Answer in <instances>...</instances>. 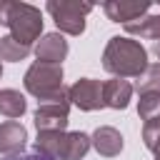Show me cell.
I'll use <instances>...</instances> for the list:
<instances>
[{
  "instance_id": "cell-13",
  "label": "cell",
  "mask_w": 160,
  "mask_h": 160,
  "mask_svg": "<svg viewBox=\"0 0 160 160\" xmlns=\"http://www.w3.org/2000/svg\"><path fill=\"white\" fill-rule=\"evenodd\" d=\"M125 32L135 35V38L155 40V45H160V15H145V18L135 20V22H128Z\"/></svg>"
},
{
  "instance_id": "cell-2",
  "label": "cell",
  "mask_w": 160,
  "mask_h": 160,
  "mask_svg": "<svg viewBox=\"0 0 160 160\" xmlns=\"http://www.w3.org/2000/svg\"><path fill=\"white\" fill-rule=\"evenodd\" d=\"M0 25L10 28V38L30 48L42 32V12L28 2L0 0Z\"/></svg>"
},
{
  "instance_id": "cell-14",
  "label": "cell",
  "mask_w": 160,
  "mask_h": 160,
  "mask_svg": "<svg viewBox=\"0 0 160 160\" xmlns=\"http://www.w3.org/2000/svg\"><path fill=\"white\" fill-rule=\"evenodd\" d=\"M90 135L75 130V132H65V145H62V160H82L90 150Z\"/></svg>"
},
{
  "instance_id": "cell-1",
  "label": "cell",
  "mask_w": 160,
  "mask_h": 160,
  "mask_svg": "<svg viewBox=\"0 0 160 160\" xmlns=\"http://www.w3.org/2000/svg\"><path fill=\"white\" fill-rule=\"evenodd\" d=\"M102 68L115 78H138L148 68V50L130 38H110L102 52Z\"/></svg>"
},
{
  "instance_id": "cell-6",
  "label": "cell",
  "mask_w": 160,
  "mask_h": 160,
  "mask_svg": "<svg viewBox=\"0 0 160 160\" xmlns=\"http://www.w3.org/2000/svg\"><path fill=\"white\" fill-rule=\"evenodd\" d=\"M68 102L80 110H100L102 108V82L92 78H80L68 88Z\"/></svg>"
},
{
  "instance_id": "cell-11",
  "label": "cell",
  "mask_w": 160,
  "mask_h": 160,
  "mask_svg": "<svg viewBox=\"0 0 160 160\" xmlns=\"http://www.w3.org/2000/svg\"><path fill=\"white\" fill-rule=\"evenodd\" d=\"M90 145H92L102 158H115V155H120V150H122V135H120L115 128L102 125V128H98V130L90 135Z\"/></svg>"
},
{
  "instance_id": "cell-8",
  "label": "cell",
  "mask_w": 160,
  "mask_h": 160,
  "mask_svg": "<svg viewBox=\"0 0 160 160\" xmlns=\"http://www.w3.org/2000/svg\"><path fill=\"white\" fill-rule=\"evenodd\" d=\"M35 55L40 62H52L60 65L68 58V40L60 32H48L35 42Z\"/></svg>"
},
{
  "instance_id": "cell-20",
  "label": "cell",
  "mask_w": 160,
  "mask_h": 160,
  "mask_svg": "<svg viewBox=\"0 0 160 160\" xmlns=\"http://www.w3.org/2000/svg\"><path fill=\"white\" fill-rule=\"evenodd\" d=\"M5 160H50V158H45V155H40V152H20V155H10V158H5Z\"/></svg>"
},
{
  "instance_id": "cell-15",
  "label": "cell",
  "mask_w": 160,
  "mask_h": 160,
  "mask_svg": "<svg viewBox=\"0 0 160 160\" xmlns=\"http://www.w3.org/2000/svg\"><path fill=\"white\" fill-rule=\"evenodd\" d=\"M28 110V102H25V98L18 92V90H12V88H5V90H0V112L5 115V118H20L22 112Z\"/></svg>"
},
{
  "instance_id": "cell-16",
  "label": "cell",
  "mask_w": 160,
  "mask_h": 160,
  "mask_svg": "<svg viewBox=\"0 0 160 160\" xmlns=\"http://www.w3.org/2000/svg\"><path fill=\"white\" fill-rule=\"evenodd\" d=\"M135 90H138L140 95L160 92V62H148V68L142 70V75H138Z\"/></svg>"
},
{
  "instance_id": "cell-17",
  "label": "cell",
  "mask_w": 160,
  "mask_h": 160,
  "mask_svg": "<svg viewBox=\"0 0 160 160\" xmlns=\"http://www.w3.org/2000/svg\"><path fill=\"white\" fill-rule=\"evenodd\" d=\"M30 55V48L18 42L15 38L5 35L0 38V60H8V62H18V60H25Z\"/></svg>"
},
{
  "instance_id": "cell-4",
  "label": "cell",
  "mask_w": 160,
  "mask_h": 160,
  "mask_svg": "<svg viewBox=\"0 0 160 160\" xmlns=\"http://www.w3.org/2000/svg\"><path fill=\"white\" fill-rule=\"evenodd\" d=\"M45 8L52 15L58 30L68 35H80L85 30V15L92 10L90 2H80V0H48Z\"/></svg>"
},
{
  "instance_id": "cell-5",
  "label": "cell",
  "mask_w": 160,
  "mask_h": 160,
  "mask_svg": "<svg viewBox=\"0 0 160 160\" xmlns=\"http://www.w3.org/2000/svg\"><path fill=\"white\" fill-rule=\"evenodd\" d=\"M32 118H35L38 132H65L70 122V102L68 100L40 102Z\"/></svg>"
},
{
  "instance_id": "cell-18",
  "label": "cell",
  "mask_w": 160,
  "mask_h": 160,
  "mask_svg": "<svg viewBox=\"0 0 160 160\" xmlns=\"http://www.w3.org/2000/svg\"><path fill=\"white\" fill-rule=\"evenodd\" d=\"M138 115H140V120H145V122L160 120V92L140 95V100H138Z\"/></svg>"
},
{
  "instance_id": "cell-10",
  "label": "cell",
  "mask_w": 160,
  "mask_h": 160,
  "mask_svg": "<svg viewBox=\"0 0 160 160\" xmlns=\"http://www.w3.org/2000/svg\"><path fill=\"white\" fill-rule=\"evenodd\" d=\"M132 98V85L122 78H112L102 82V105L112 110H125Z\"/></svg>"
},
{
  "instance_id": "cell-21",
  "label": "cell",
  "mask_w": 160,
  "mask_h": 160,
  "mask_svg": "<svg viewBox=\"0 0 160 160\" xmlns=\"http://www.w3.org/2000/svg\"><path fill=\"white\" fill-rule=\"evenodd\" d=\"M152 152H155V160H160V142L155 145V150H152Z\"/></svg>"
},
{
  "instance_id": "cell-22",
  "label": "cell",
  "mask_w": 160,
  "mask_h": 160,
  "mask_svg": "<svg viewBox=\"0 0 160 160\" xmlns=\"http://www.w3.org/2000/svg\"><path fill=\"white\" fill-rule=\"evenodd\" d=\"M152 52H155V55H158V60H160V45H155V48H152Z\"/></svg>"
},
{
  "instance_id": "cell-3",
  "label": "cell",
  "mask_w": 160,
  "mask_h": 160,
  "mask_svg": "<svg viewBox=\"0 0 160 160\" xmlns=\"http://www.w3.org/2000/svg\"><path fill=\"white\" fill-rule=\"evenodd\" d=\"M25 90L42 102L68 100V90L62 88V65L52 62H32L25 72Z\"/></svg>"
},
{
  "instance_id": "cell-9",
  "label": "cell",
  "mask_w": 160,
  "mask_h": 160,
  "mask_svg": "<svg viewBox=\"0 0 160 160\" xmlns=\"http://www.w3.org/2000/svg\"><path fill=\"white\" fill-rule=\"evenodd\" d=\"M28 142V130L18 120H8L0 125V152L2 155H20Z\"/></svg>"
},
{
  "instance_id": "cell-23",
  "label": "cell",
  "mask_w": 160,
  "mask_h": 160,
  "mask_svg": "<svg viewBox=\"0 0 160 160\" xmlns=\"http://www.w3.org/2000/svg\"><path fill=\"white\" fill-rule=\"evenodd\" d=\"M0 78H2V68H0Z\"/></svg>"
},
{
  "instance_id": "cell-19",
  "label": "cell",
  "mask_w": 160,
  "mask_h": 160,
  "mask_svg": "<svg viewBox=\"0 0 160 160\" xmlns=\"http://www.w3.org/2000/svg\"><path fill=\"white\" fill-rule=\"evenodd\" d=\"M142 142H145L148 150H155V145L160 142V120H152V122L142 125Z\"/></svg>"
},
{
  "instance_id": "cell-12",
  "label": "cell",
  "mask_w": 160,
  "mask_h": 160,
  "mask_svg": "<svg viewBox=\"0 0 160 160\" xmlns=\"http://www.w3.org/2000/svg\"><path fill=\"white\" fill-rule=\"evenodd\" d=\"M62 145H65V132H38L35 152L50 160H62Z\"/></svg>"
},
{
  "instance_id": "cell-7",
  "label": "cell",
  "mask_w": 160,
  "mask_h": 160,
  "mask_svg": "<svg viewBox=\"0 0 160 160\" xmlns=\"http://www.w3.org/2000/svg\"><path fill=\"white\" fill-rule=\"evenodd\" d=\"M102 10L112 22L128 25V22H135V20L145 18V12L150 10V2L148 0H142V2L140 0H108L102 5Z\"/></svg>"
}]
</instances>
